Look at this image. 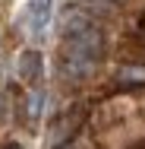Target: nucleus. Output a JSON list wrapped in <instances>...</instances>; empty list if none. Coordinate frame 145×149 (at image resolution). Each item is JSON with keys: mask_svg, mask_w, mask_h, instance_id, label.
Wrapping results in <instances>:
<instances>
[{"mask_svg": "<svg viewBox=\"0 0 145 149\" xmlns=\"http://www.w3.org/2000/svg\"><path fill=\"white\" fill-rule=\"evenodd\" d=\"M85 3H114V0H85Z\"/></svg>", "mask_w": 145, "mask_h": 149, "instance_id": "1a4fd4ad", "label": "nucleus"}, {"mask_svg": "<svg viewBox=\"0 0 145 149\" xmlns=\"http://www.w3.org/2000/svg\"><path fill=\"white\" fill-rule=\"evenodd\" d=\"M79 124H82V114H79V111H69V114H63V118H60L54 127H51V146H54V149L69 146V140L76 136Z\"/></svg>", "mask_w": 145, "mask_h": 149, "instance_id": "f03ea898", "label": "nucleus"}, {"mask_svg": "<svg viewBox=\"0 0 145 149\" xmlns=\"http://www.w3.org/2000/svg\"><path fill=\"white\" fill-rule=\"evenodd\" d=\"M3 149H22V146H19V143H6Z\"/></svg>", "mask_w": 145, "mask_h": 149, "instance_id": "6e6552de", "label": "nucleus"}, {"mask_svg": "<svg viewBox=\"0 0 145 149\" xmlns=\"http://www.w3.org/2000/svg\"><path fill=\"white\" fill-rule=\"evenodd\" d=\"M3 118H6V95L0 92V124H3Z\"/></svg>", "mask_w": 145, "mask_h": 149, "instance_id": "0eeeda50", "label": "nucleus"}, {"mask_svg": "<svg viewBox=\"0 0 145 149\" xmlns=\"http://www.w3.org/2000/svg\"><path fill=\"white\" fill-rule=\"evenodd\" d=\"M60 76L69 83H79L95 73V67L104 57V32L95 22L88 10H69L60 22Z\"/></svg>", "mask_w": 145, "mask_h": 149, "instance_id": "f257e3e1", "label": "nucleus"}, {"mask_svg": "<svg viewBox=\"0 0 145 149\" xmlns=\"http://www.w3.org/2000/svg\"><path fill=\"white\" fill-rule=\"evenodd\" d=\"M60 149H76V146H60Z\"/></svg>", "mask_w": 145, "mask_h": 149, "instance_id": "9d476101", "label": "nucleus"}, {"mask_svg": "<svg viewBox=\"0 0 145 149\" xmlns=\"http://www.w3.org/2000/svg\"><path fill=\"white\" fill-rule=\"evenodd\" d=\"M41 73H44L41 54H38V51H22V54H19V79L29 83V86H35V83L41 79Z\"/></svg>", "mask_w": 145, "mask_h": 149, "instance_id": "20e7f679", "label": "nucleus"}, {"mask_svg": "<svg viewBox=\"0 0 145 149\" xmlns=\"http://www.w3.org/2000/svg\"><path fill=\"white\" fill-rule=\"evenodd\" d=\"M41 105H44V89H35V92H32V98H29V118L32 120L41 114Z\"/></svg>", "mask_w": 145, "mask_h": 149, "instance_id": "423d86ee", "label": "nucleus"}, {"mask_svg": "<svg viewBox=\"0 0 145 149\" xmlns=\"http://www.w3.org/2000/svg\"><path fill=\"white\" fill-rule=\"evenodd\" d=\"M117 83H120V86H139V83H145V67H139V63H126V67H120Z\"/></svg>", "mask_w": 145, "mask_h": 149, "instance_id": "39448f33", "label": "nucleus"}, {"mask_svg": "<svg viewBox=\"0 0 145 149\" xmlns=\"http://www.w3.org/2000/svg\"><path fill=\"white\" fill-rule=\"evenodd\" d=\"M51 0H32L29 10H25V19H29V29L32 35H44L47 22H51Z\"/></svg>", "mask_w": 145, "mask_h": 149, "instance_id": "7ed1b4c3", "label": "nucleus"}]
</instances>
